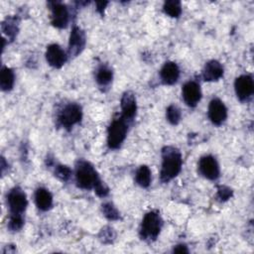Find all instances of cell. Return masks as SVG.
I'll return each mask as SVG.
<instances>
[{
	"mask_svg": "<svg viewBox=\"0 0 254 254\" xmlns=\"http://www.w3.org/2000/svg\"><path fill=\"white\" fill-rule=\"evenodd\" d=\"M181 153L172 147H167L163 151V162L160 177L162 182L167 183L177 177L182 169Z\"/></svg>",
	"mask_w": 254,
	"mask_h": 254,
	"instance_id": "cell-1",
	"label": "cell"
},
{
	"mask_svg": "<svg viewBox=\"0 0 254 254\" xmlns=\"http://www.w3.org/2000/svg\"><path fill=\"white\" fill-rule=\"evenodd\" d=\"M75 179L77 186L84 190L94 189L96 184L100 181L94 168L85 161L78 162L75 171Z\"/></svg>",
	"mask_w": 254,
	"mask_h": 254,
	"instance_id": "cell-2",
	"label": "cell"
},
{
	"mask_svg": "<svg viewBox=\"0 0 254 254\" xmlns=\"http://www.w3.org/2000/svg\"><path fill=\"white\" fill-rule=\"evenodd\" d=\"M162 226V220L158 212L156 211H150L145 214L141 228H140V235L142 239H149L153 240L155 239L161 230Z\"/></svg>",
	"mask_w": 254,
	"mask_h": 254,
	"instance_id": "cell-3",
	"label": "cell"
},
{
	"mask_svg": "<svg viewBox=\"0 0 254 254\" xmlns=\"http://www.w3.org/2000/svg\"><path fill=\"white\" fill-rule=\"evenodd\" d=\"M126 120L122 117L115 118L111 122L108 128L107 144L111 149H117L123 143L127 134Z\"/></svg>",
	"mask_w": 254,
	"mask_h": 254,
	"instance_id": "cell-4",
	"label": "cell"
},
{
	"mask_svg": "<svg viewBox=\"0 0 254 254\" xmlns=\"http://www.w3.org/2000/svg\"><path fill=\"white\" fill-rule=\"evenodd\" d=\"M81 115L80 106L75 103H69L61 110L58 120L63 127L68 129L80 121Z\"/></svg>",
	"mask_w": 254,
	"mask_h": 254,
	"instance_id": "cell-5",
	"label": "cell"
},
{
	"mask_svg": "<svg viewBox=\"0 0 254 254\" xmlns=\"http://www.w3.org/2000/svg\"><path fill=\"white\" fill-rule=\"evenodd\" d=\"M7 202L11 214H22L28 204L26 193L20 188H14L9 191Z\"/></svg>",
	"mask_w": 254,
	"mask_h": 254,
	"instance_id": "cell-6",
	"label": "cell"
},
{
	"mask_svg": "<svg viewBox=\"0 0 254 254\" xmlns=\"http://www.w3.org/2000/svg\"><path fill=\"white\" fill-rule=\"evenodd\" d=\"M52 24L57 28H64L68 23V11L65 5L60 2H50Z\"/></svg>",
	"mask_w": 254,
	"mask_h": 254,
	"instance_id": "cell-7",
	"label": "cell"
},
{
	"mask_svg": "<svg viewBox=\"0 0 254 254\" xmlns=\"http://www.w3.org/2000/svg\"><path fill=\"white\" fill-rule=\"evenodd\" d=\"M198 170L200 174L208 180H215L219 176L218 164L212 156H204L200 158L198 163Z\"/></svg>",
	"mask_w": 254,
	"mask_h": 254,
	"instance_id": "cell-8",
	"label": "cell"
},
{
	"mask_svg": "<svg viewBox=\"0 0 254 254\" xmlns=\"http://www.w3.org/2000/svg\"><path fill=\"white\" fill-rule=\"evenodd\" d=\"M46 59L50 65H52L56 68H60L66 62L67 56L59 45L52 44L47 48Z\"/></svg>",
	"mask_w": 254,
	"mask_h": 254,
	"instance_id": "cell-9",
	"label": "cell"
},
{
	"mask_svg": "<svg viewBox=\"0 0 254 254\" xmlns=\"http://www.w3.org/2000/svg\"><path fill=\"white\" fill-rule=\"evenodd\" d=\"M234 87H235V92L237 97L241 100H245L248 97H250L254 91L253 79L251 76L246 74L240 75L239 77L236 78Z\"/></svg>",
	"mask_w": 254,
	"mask_h": 254,
	"instance_id": "cell-10",
	"label": "cell"
},
{
	"mask_svg": "<svg viewBox=\"0 0 254 254\" xmlns=\"http://www.w3.org/2000/svg\"><path fill=\"white\" fill-rule=\"evenodd\" d=\"M85 36L84 33L78 27H73L69 37L68 43V55L70 57H76L84 48Z\"/></svg>",
	"mask_w": 254,
	"mask_h": 254,
	"instance_id": "cell-11",
	"label": "cell"
},
{
	"mask_svg": "<svg viewBox=\"0 0 254 254\" xmlns=\"http://www.w3.org/2000/svg\"><path fill=\"white\" fill-rule=\"evenodd\" d=\"M227 116V110L224 103L218 98H214L208 105V117L215 125H220Z\"/></svg>",
	"mask_w": 254,
	"mask_h": 254,
	"instance_id": "cell-12",
	"label": "cell"
},
{
	"mask_svg": "<svg viewBox=\"0 0 254 254\" xmlns=\"http://www.w3.org/2000/svg\"><path fill=\"white\" fill-rule=\"evenodd\" d=\"M201 97L199 84L195 81H188L183 87V98L187 105L195 106Z\"/></svg>",
	"mask_w": 254,
	"mask_h": 254,
	"instance_id": "cell-13",
	"label": "cell"
},
{
	"mask_svg": "<svg viewBox=\"0 0 254 254\" xmlns=\"http://www.w3.org/2000/svg\"><path fill=\"white\" fill-rule=\"evenodd\" d=\"M121 109H122V118L126 121L132 120L136 114L137 105L136 99L132 92L127 91L123 94L121 98Z\"/></svg>",
	"mask_w": 254,
	"mask_h": 254,
	"instance_id": "cell-14",
	"label": "cell"
},
{
	"mask_svg": "<svg viewBox=\"0 0 254 254\" xmlns=\"http://www.w3.org/2000/svg\"><path fill=\"white\" fill-rule=\"evenodd\" d=\"M223 74V67L217 61H210L205 64L202 76L206 81L218 80Z\"/></svg>",
	"mask_w": 254,
	"mask_h": 254,
	"instance_id": "cell-15",
	"label": "cell"
},
{
	"mask_svg": "<svg viewBox=\"0 0 254 254\" xmlns=\"http://www.w3.org/2000/svg\"><path fill=\"white\" fill-rule=\"evenodd\" d=\"M161 79L165 84H174L180 75L178 65L173 62H168L164 64L160 72Z\"/></svg>",
	"mask_w": 254,
	"mask_h": 254,
	"instance_id": "cell-16",
	"label": "cell"
},
{
	"mask_svg": "<svg viewBox=\"0 0 254 254\" xmlns=\"http://www.w3.org/2000/svg\"><path fill=\"white\" fill-rule=\"evenodd\" d=\"M35 201L38 208L41 210H48L53 204V196L48 190L40 188L36 190Z\"/></svg>",
	"mask_w": 254,
	"mask_h": 254,
	"instance_id": "cell-17",
	"label": "cell"
},
{
	"mask_svg": "<svg viewBox=\"0 0 254 254\" xmlns=\"http://www.w3.org/2000/svg\"><path fill=\"white\" fill-rule=\"evenodd\" d=\"M14 84V73L11 68L3 66L0 74V86L4 91H8L13 87Z\"/></svg>",
	"mask_w": 254,
	"mask_h": 254,
	"instance_id": "cell-18",
	"label": "cell"
},
{
	"mask_svg": "<svg viewBox=\"0 0 254 254\" xmlns=\"http://www.w3.org/2000/svg\"><path fill=\"white\" fill-rule=\"evenodd\" d=\"M136 182L142 188H147L151 183V171L147 166H141L136 173Z\"/></svg>",
	"mask_w": 254,
	"mask_h": 254,
	"instance_id": "cell-19",
	"label": "cell"
},
{
	"mask_svg": "<svg viewBox=\"0 0 254 254\" xmlns=\"http://www.w3.org/2000/svg\"><path fill=\"white\" fill-rule=\"evenodd\" d=\"M112 76H113L112 70L109 67H107L106 65H102L97 69L96 81L98 82V84L105 86L111 82Z\"/></svg>",
	"mask_w": 254,
	"mask_h": 254,
	"instance_id": "cell-20",
	"label": "cell"
},
{
	"mask_svg": "<svg viewBox=\"0 0 254 254\" xmlns=\"http://www.w3.org/2000/svg\"><path fill=\"white\" fill-rule=\"evenodd\" d=\"M163 9L165 13L168 14L170 17H179L182 13L181 3L176 0H170L165 2Z\"/></svg>",
	"mask_w": 254,
	"mask_h": 254,
	"instance_id": "cell-21",
	"label": "cell"
},
{
	"mask_svg": "<svg viewBox=\"0 0 254 254\" xmlns=\"http://www.w3.org/2000/svg\"><path fill=\"white\" fill-rule=\"evenodd\" d=\"M3 33L10 39H14L17 34L18 27L15 18H7L2 24Z\"/></svg>",
	"mask_w": 254,
	"mask_h": 254,
	"instance_id": "cell-22",
	"label": "cell"
},
{
	"mask_svg": "<svg viewBox=\"0 0 254 254\" xmlns=\"http://www.w3.org/2000/svg\"><path fill=\"white\" fill-rule=\"evenodd\" d=\"M167 119L173 125L178 124L180 122V119H181L180 109L175 105H170L167 108Z\"/></svg>",
	"mask_w": 254,
	"mask_h": 254,
	"instance_id": "cell-23",
	"label": "cell"
},
{
	"mask_svg": "<svg viewBox=\"0 0 254 254\" xmlns=\"http://www.w3.org/2000/svg\"><path fill=\"white\" fill-rule=\"evenodd\" d=\"M102 212L110 220H116L119 218L118 210L110 202H106V203L102 204Z\"/></svg>",
	"mask_w": 254,
	"mask_h": 254,
	"instance_id": "cell-24",
	"label": "cell"
},
{
	"mask_svg": "<svg viewBox=\"0 0 254 254\" xmlns=\"http://www.w3.org/2000/svg\"><path fill=\"white\" fill-rule=\"evenodd\" d=\"M23 223H24V219L22 214H11L8 227L12 231H18L19 229L22 228Z\"/></svg>",
	"mask_w": 254,
	"mask_h": 254,
	"instance_id": "cell-25",
	"label": "cell"
},
{
	"mask_svg": "<svg viewBox=\"0 0 254 254\" xmlns=\"http://www.w3.org/2000/svg\"><path fill=\"white\" fill-rule=\"evenodd\" d=\"M55 175L62 181H67L70 178L71 170L66 166L59 165L55 169Z\"/></svg>",
	"mask_w": 254,
	"mask_h": 254,
	"instance_id": "cell-26",
	"label": "cell"
},
{
	"mask_svg": "<svg viewBox=\"0 0 254 254\" xmlns=\"http://www.w3.org/2000/svg\"><path fill=\"white\" fill-rule=\"evenodd\" d=\"M232 194V190L227 188V187H219L218 188V191H217V196L222 199V200H226L228 199Z\"/></svg>",
	"mask_w": 254,
	"mask_h": 254,
	"instance_id": "cell-27",
	"label": "cell"
},
{
	"mask_svg": "<svg viewBox=\"0 0 254 254\" xmlns=\"http://www.w3.org/2000/svg\"><path fill=\"white\" fill-rule=\"evenodd\" d=\"M94 190H95L96 194L99 195V196H105V195H107V193H108V189H107V187H106L101 181H99V182L96 184V186L94 187Z\"/></svg>",
	"mask_w": 254,
	"mask_h": 254,
	"instance_id": "cell-28",
	"label": "cell"
},
{
	"mask_svg": "<svg viewBox=\"0 0 254 254\" xmlns=\"http://www.w3.org/2000/svg\"><path fill=\"white\" fill-rule=\"evenodd\" d=\"M175 253H188L189 250L187 249V247L183 244H180V245H177L174 250H173Z\"/></svg>",
	"mask_w": 254,
	"mask_h": 254,
	"instance_id": "cell-29",
	"label": "cell"
},
{
	"mask_svg": "<svg viewBox=\"0 0 254 254\" xmlns=\"http://www.w3.org/2000/svg\"><path fill=\"white\" fill-rule=\"evenodd\" d=\"M96 5H97V10L102 14L105 6L107 5V2H98V3H96Z\"/></svg>",
	"mask_w": 254,
	"mask_h": 254,
	"instance_id": "cell-30",
	"label": "cell"
}]
</instances>
